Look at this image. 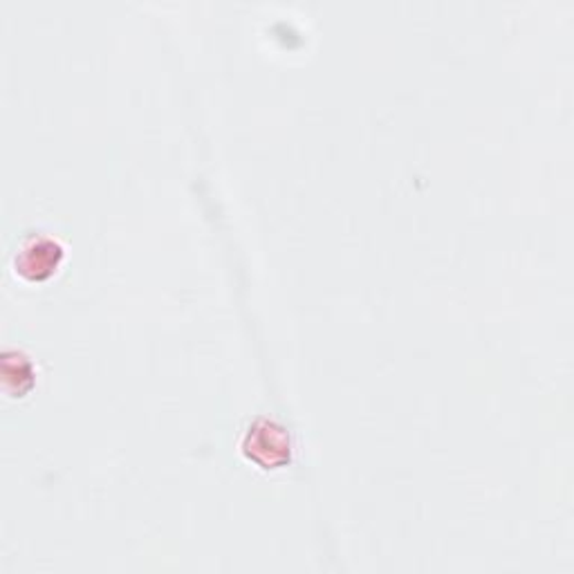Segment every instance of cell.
Wrapping results in <instances>:
<instances>
[{
  "mask_svg": "<svg viewBox=\"0 0 574 574\" xmlns=\"http://www.w3.org/2000/svg\"><path fill=\"white\" fill-rule=\"evenodd\" d=\"M245 451L256 463H261L265 467H276L290 458V440H287L283 426L267 422V419H258L249 428L247 440H245Z\"/></svg>",
  "mask_w": 574,
  "mask_h": 574,
  "instance_id": "obj_1",
  "label": "cell"
},
{
  "mask_svg": "<svg viewBox=\"0 0 574 574\" xmlns=\"http://www.w3.org/2000/svg\"><path fill=\"white\" fill-rule=\"evenodd\" d=\"M61 256H63V249L56 241L34 238L21 249V254L17 258V267L23 276L39 280V278L50 276L56 269Z\"/></svg>",
  "mask_w": 574,
  "mask_h": 574,
  "instance_id": "obj_2",
  "label": "cell"
}]
</instances>
